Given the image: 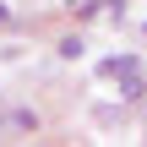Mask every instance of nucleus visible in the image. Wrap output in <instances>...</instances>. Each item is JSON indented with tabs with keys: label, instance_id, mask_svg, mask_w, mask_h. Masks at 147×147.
<instances>
[{
	"label": "nucleus",
	"instance_id": "obj_1",
	"mask_svg": "<svg viewBox=\"0 0 147 147\" xmlns=\"http://www.w3.org/2000/svg\"><path fill=\"white\" fill-rule=\"evenodd\" d=\"M131 71H142V55H109V60H98V76H131Z\"/></svg>",
	"mask_w": 147,
	"mask_h": 147
},
{
	"label": "nucleus",
	"instance_id": "obj_2",
	"mask_svg": "<svg viewBox=\"0 0 147 147\" xmlns=\"http://www.w3.org/2000/svg\"><path fill=\"white\" fill-rule=\"evenodd\" d=\"M115 82H120V98H125V104H142V98H147V76H142V71L115 76Z\"/></svg>",
	"mask_w": 147,
	"mask_h": 147
},
{
	"label": "nucleus",
	"instance_id": "obj_3",
	"mask_svg": "<svg viewBox=\"0 0 147 147\" xmlns=\"http://www.w3.org/2000/svg\"><path fill=\"white\" fill-rule=\"evenodd\" d=\"M0 125H16V131H38V109H11V115H0Z\"/></svg>",
	"mask_w": 147,
	"mask_h": 147
},
{
	"label": "nucleus",
	"instance_id": "obj_4",
	"mask_svg": "<svg viewBox=\"0 0 147 147\" xmlns=\"http://www.w3.org/2000/svg\"><path fill=\"white\" fill-rule=\"evenodd\" d=\"M82 49H87L82 33H65V38H60V60H82Z\"/></svg>",
	"mask_w": 147,
	"mask_h": 147
},
{
	"label": "nucleus",
	"instance_id": "obj_5",
	"mask_svg": "<svg viewBox=\"0 0 147 147\" xmlns=\"http://www.w3.org/2000/svg\"><path fill=\"white\" fill-rule=\"evenodd\" d=\"M5 22H11V11H5V5H0V27H5Z\"/></svg>",
	"mask_w": 147,
	"mask_h": 147
},
{
	"label": "nucleus",
	"instance_id": "obj_6",
	"mask_svg": "<svg viewBox=\"0 0 147 147\" xmlns=\"http://www.w3.org/2000/svg\"><path fill=\"white\" fill-rule=\"evenodd\" d=\"M142 38H147V22H142Z\"/></svg>",
	"mask_w": 147,
	"mask_h": 147
}]
</instances>
